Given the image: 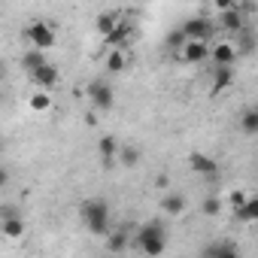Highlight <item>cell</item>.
<instances>
[{
  "mask_svg": "<svg viewBox=\"0 0 258 258\" xmlns=\"http://www.w3.org/2000/svg\"><path fill=\"white\" fill-rule=\"evenodd\" d=\"M22 37H25L31 46H37V49H52V46H55V31H52L46 22H31V25L22 31Z\"/></svg>",
  "mask_w": 258,
  "mask_h": 258,
  "instance_id": "cell-2",
  "label": "cell"
},
{
  "mask_svg": "<svg viewBox=\"0 0 258 258\" xmlns=\"http://www.w3.org/2000/svg\"><path fill=\"white\" fill-rule=\"evenodd\" d=\"M185 43H188V37H185V31H182V28H176V31H170V34H167V46H170V49H182Z\"/></svg>",
  "mask_w": 258,
  "mask_h": 258,
  "instance_id": "cell-25",
  "label": "cell"
},
{
  "mask_svg": "<svg viewBox=\"0 0 258 258\" xmlns=\"http://www.w3.org/2000/svg\"><path fill=\"white\" fill-rule=\"evenodd\" d=\"M234 219L237 222H258V198H249L246 204L234 207Z\"/></svg>",
  "mask_w": 258,
  "mask_h": 258,
  "instance_id": "cell-12",
  "label": "cell"
},
{
  "mask_svg": "<svg viewBox=\"0 0 258 258\" xmlns=\"http://www.w3.org/2000/svg\"><path fill=\"white\" fill-rule=\"evenodd\" d=\"M106 43L112 46V49H124L127 43H131V28H127V25H115V31L112 34H106Z\"/></svg>",
  "mask_w": 258,
  "mask_h": 258,
  "instance_id": "cell-15",
  "label": "cell"
},
{
  "mask_svg": "<svg viewBox=\"0 0 258 258\" xmlns=\"http://www.w3.org/2000/svg\"><path fill=\"white\" fill-rule=\"evenodd\" d=\"M213 4H216L222 13H225V10H234V4H237V0H213Z\"/></svg>",
  "mask_w": 258,
  "mask_h": 258,
  "instance_id": "cell-29",
  "label": "cell"
},
{
  "mask_svg": "<svg viewBox=\"0 0 258 258\" xmlns=\"http://www.w3.org/2000/svg\"><path fill=\"white\" fill-rule=\"evenodd\" d=\"M201 213H204V216H210V219H213V216H219V213H222V201H219V198H207V201L201 204Z\"/></svg>",
  "mask_w": 258,
  "mask_h": 258,
  "instance_id": "cell-26",
  "label": "cell"
},
{
  "mask_svg": "<svg viewBox=\"0 0 258 258\" xmlns=\"http://www.w3.org/2000/svg\"><path fill=\"white\" fill-rule=\"evenodd\" d=\"M115 25H118V16H115V13H100V16H97V22H94V28H97V34H100V37L112 34V31H115Z\"/></svg>",
  "mask_w": 258,
  "mask_h": 258,
  "instance_id": "cell-18",
  "label": "cell"
},
{
  "mask_svg": "<svg viewBox=\"0 0 258 258\" xmlns=\"http://www.w3.org/2000/svg\"><path fill=\"white\" fill-rule=\"evenodd\" d=\"M88 100H91V106L94 109H109L112 103H115V94H112V85L109 82H103V79H91L88 82Z\"/></svg>",
  "mask_w": 258,
  "mask_h": 258,
  "instance_id": "cell-3",
  "label": "cell"
},
{
  "mask_svg": "<svg viewBox=\"0 0 258 258\" xmlns=\"http://www.w3.org/2000/svg\"><path fill=\"white\" fill-rule=\"evenodd\" d=\"M240 131L243 134H258V106H249V109H243V115H240Z\"/></svg>",
  "mask_w": 258,
  "mask_h": 258,
  "instance_id": "cell-17",
  "label": "cell"
},
{
  "mask_svg": "<svg viewBox=\"0 0 258 258\" xmlns=\"http://www.w3.org/2000/svg\"><path fill=\"white\" fill-rule=\"evenodd\" d=\"M118 140L112 137V134H106V137H100L97 140V155H100V161H103V167H112V161L118 158Z\"/></svg>",
  "mask_w": 258,
  "mask_h": 258,
  "instance_id": "cell-6",
  "label": "cell"
},
{
  "mask_svg": "<svg viewBox=\"0 0 258 258\" xmlns=\"http://www.w3.org/2000/svg\"><path fill=\"white\" fill-rule=\"evenodd\" d=\"M188 167H191V173H201V176H216L219 173V161L210 158L207 152H191L188 155Z\"/></svg>",
  "mask_w": 258,
  "mask_h": 258,
  "instance_id": "cell-5",
  "label": "cell"
},
{
  "mask_svg": "<svg viewBox=\"0 0 258 258\" xmlns=\"http://www.w3.org/2000/svg\"><path fill=\"white\" fill-rule=\"evenodd\" d=\"M79 216L91 234H106L109 231V204L103 198H91L79 207Z\"/></svg>",
  "mask_w": 258,
  "mask_h": 258,
  "instance_id": "cell-1",
  "label": "cell"
},
{
  "mask_svg": "<svg viewBox=\"0 0 258 258\" xmlns=\"http://www.w3.org/2000/svg\"><path fill=\"white\" fill-rule=\"evenodd\" d=\"M146 255H161L164 249H167V237H149V240H140L137 243Z\"/></svg>",
  "mask_w": 258,
  "mask_h": 258,
  "instance_id": "cell-20",
  "label": "cell"
},
{
  "mask_svg": "<svg viewBox=\"0 0 258 258\" xmlns=\"http://www.w3.org/2000/svg\"><path fill=\"white\" fill-rule=\"evenodd\" d=\"M228 201H231V207H240V204H246L249 198H246L243 191H231V198H228Z\"/></svg>",
  "mask_w": 258,
  "mask_h": 258,
  "instance_id": "cell-28",
  "label": "cell"
},
{
  "mask_svg": "<svg viewBox=\"0 0 258 258\" xmlns=\"http://www.w3.org/2000/svg\"><path fill=\"white\" fill-rule=\"evenodd\" d=\"M231 82H234V70H231V64H216V73H213V91H216V94H219V91H228Z\"/></svg>",
  "mask_w": 258,
  "mask_h": 258,
  "instance_id": "cell-9",
  "label": "cell"
},
{
  "mask_svg": "<svg viewBox=\"0 0 258 258\" xmlns=\"http://www.w3.org/2000/svg\"><path fill=\"white\" fill-rule=\"evenodd\" d=\"M161 210H164L167 216H182V213H185V198H182V195H176V191H170V195H164Z\"/></svg>",
  "mask_w": 258,
  "mask_h": 258,
  "instance_id": "cell-13",
  "label": "cell"
},
{
  "mask_svg": "<svg viewBox=\"0 0 258 258\" xmlns=\"http://www.w3.org/2000/svg\"><path fill=\"white\" fill-rule=\"evenodd\" d=\"M0 234L10 237V240H19V237L25 234V219H19V216H7L4 222H0Z\"/></svg>",
  "mask_w": 258,
  "mask_h": 258,
  "instance_id": "cell-10",
  "label": "cell"
},
{
  "mask_svg": "<svg viewBox=\"0 0 258 258\" xmlns=\"http://www.w3.org/2000/svg\"><path fill=\"white\" fill-rule=\"evenodd\" d=\"M31 82H34L37 88H46V91H52V88L58 85V70H55L52 64H43L40 70H34V73H31Z\"/></svg>",
  "mask_w": 258,
  "mask_h": 258,
  "instance_id": "cell-7",
  "label": "cell"
},
{
  "mask_svg": "<svg viewBox=\"0 0 258 258\" xmlns=\"http://www.w3.org/2000/svg\"><path fill=\"white\" fill-rule=\"evenodd\" d=\"M124 246H127V237H124L121 231H118V234H112V237H109V243H106V249H109V252H121Z\"/></svg>",
  "mask_w": 258,
  "mask_h": 258,
  "instance_id": "cell-27",
  "label": "cell"
},
{
  "mask_svg": "<svg viewBox=\"0 0 258 258\" xmlns=\"http://www.w3.org/2000/svg\"><path fill=\"white\" fill-rule=\"evenodd\" d=\"M118 161H121V167H137L140 164V149L137 146H121L118 149Z\"/></svg>",
  "mask_w": 258,
  "mask_h": 258,
  "instance_id": "cell-21",
  "label": "cell"
},
{
  "mask_svg": "<svg viewBox=\"0 0 258 258\" xmlns=\"http://www.w3.org/2000/svg\"><path fill=\"white\" fill-rule=\"evenodd\" d=\"M182 31H185V37H188V40H204V43L216 34L213 22H210V19H204V16H195V19L182 22Z\"/></svg>",
  "mask_w": 258,
  "mask_h": 258,
  "instance_id": "cell-4",
  "label": "cell"
},
{
  "mask_svg": "<svg viewBox=\"0 0 258 258\" xmlns=\"http://www.w3.org/2000/svg\"><path fill=\"white\" fill-rule=\"evenodd\" d=\"M49 106H52V97H49L46 88H40L37 94H31V109H34V112H46Z\"/></svg>",
  "mask_w": 258,
  "mask_h": 258,
  "instance_id": "cell-24",
  "label": "cell"
},
{
  "mask_svg": "<svg viewBox=\"0 0 258 258\" xmlns=\"http://www.w3.org/2000/svg\"><path fill=\"white\" fill-rule=\"evenodd\" d=\"M204 255H240V246L237 243H231V240H216V243H210V246H204Z\"/></svg>",
  "mask_w": 258,
  "mask_h": 258,
  "instance_id": "cell-14",
  "label": "cell"
},
{
  "mask_svg": "<svg viewBox=\"0 0 258 258\" xmlns=\"http://www.w3.org/2000/svg\"><path fill=\"white\" fill-rule=\"evenodd\" d=\"M182 58H185L188 64H201V61L210 58V49H207L204 40H188V43L182 46Z\"/></svg>",
  "mask_w": 258,
  "mask_h": 258,
  "instance_id": "cell-8",
  "label": "cell"
},
{
  "mask_svg": "<svg viewBox=\"0 0 258 258\" xmlns=\"http://www.w3.org/2000/svg\"><path fill=\"white\" fill-rule=\"evenodd\" d=\"M222 28L237 34V31H243V28H246V16H243V13H237V10H225V13H222Z\"/></svg>",
  "mask_w": 258,
  "mask_h": 258,
  "instance_id": "cell-16",
  "label": "cell"
},
{
  "mask_svg": "<svg viewBox=\"0 0 258 258\" xmlns=\"http://www.w3.org/2000/svg\"><path fill=\"white\" fill-rule=\"evenodd\" d=\"M210 55H213V61H216V64H234V58H237V49H234V46H228V43H219V46H216Z\"/></svg>",
  "mask_w": 258,
  "mask_h": 258,
  "instance_id": "cell-19",
  "label": "cell"
},
{
  "mask_svg": "<svg viewBox=\"0 0 258 258\" xmlns=\"http://www.w3.org/2000/svg\"><path fill=\"white\" fill-rule=\"evenodd\" d=\"M43 64H49V61H46V49H37V46H34L31 52H25V55H22V67H25L28 73L40 70Z\"/></svg>",
  "mask_w": 258,
  "mask_h": 258,
  "instance_id": "cell-11",
  "label": "cell"
},
{
  "mask_svg": "<svg viewBox=\"0 0 258 258\" xmlns=\"http://www.w3.org/2000/svg\"><path fill=\"white\" fill-rule=\"evenodd\" d=\"M124 67H127L124 52H121V49H112V52H109V58H106V70H109V73H121Z\"/></svg>",
  "mask_w": 258,
  "mask_h": 258,
  "instance_id": "cell-22",
  "label": "cell"
},
{
  "mask_svg": "<svg viewBox=\"0 0 258 258\" xmlns=\"http://www.w3.org/2000/svg\"><path fill=\"white\" fill-rule=\"evenodd\" d=\"M149 237H164V225H161V222H146V225H140L137 243H140V240H149Z\"/></svg>",
  "mask_w": 258,
  "mask_h": 258,
  "instance_id": "cell-23",
  "label": "cell"
}]
</instances>
